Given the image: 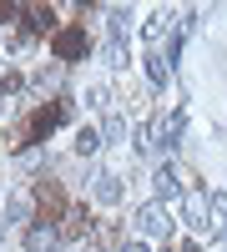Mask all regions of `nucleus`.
I'll return each mask as SVG.
<instances>
[{"label":"nucleus","instance_id":"nucleus-11","mask_svg":"<svg viewBox=\"0 0 227 252\" xmlns=\"http://www.w3.org/2000/svg\"><path fill=\"white\" fill-rule=\"evenodd\" d=\"M106 66H127V40H106Z\"/></svg>","mask_w":227,"mask_h":252},{"label":"nucleus","instance_id":"nucleus-4","mask_svg":"<svg viewBox=\"0 0 227 252\" xmlns=\"http://www.w3.org/2000/svg\"><path fill=\"white\" fill-rule=\"evenodd\" d=\"M182 126H187L182 111H172V116L157 121V146H162V152H177V146H182Z\"/></svg>","mask_w":227,"mask_h":252},{"label":"nucleus","instance_id":"nucleus-3","mask_svg":"<svg viewBox=\"0 0 227 252\" xmlns=\"http://www.w3.org/2000/svg\"><path fill=\"white\" fill-rule=\"evenodd\" d=\"M152 192H157V202H162V207H167V202H187V192H182V177L172 172V166H157Z\"/></svg>","mask_w":227,"mask_h":252},{"label":"nucleus","instance_id":"nucleus-12","mask_svg":"<svg viewBox=\"0 0 227 252\" xmlns=\"http://www.w3.org/2000/svg\"><path fill=\"white\" fill-rule=\"evenodd\" d=\"M207 197H212V217L227 222V192H207Z\"/></svg>","mask_w":227,"mask_h":252},{"label":"nucleus","instance_id":"nucleus-14","mask_svg":"<svg viewBox=\"0 0 227 252\" xmlns=\"http://www.w3.org/2000/svg\"><path fill=\"white\" fill-rule=\"evenodd\" d=\"M51 252H66V247H51Z\"/></svg>","mask_w":227,"mask_h":252},{"label":"nucleus","instance_id":"nucleus-8","mask_svg":"<svg viewBox=\"0 0 227 252\" xmlns=\"http://www.w3.org/2000/svg\"><path fill=\"white\" fill-rule=\"evenodd\" d=\"M96 152H101V131L81 126V131H76V157H96Z\"/></svg>","mask_w":227,"mask_h":252},{"label":"nucleus","instance_id":"nucleus-10","mask_svg":"<svg viewBox=\"0 0 227 252\" xmlns=\"http://www.w3.org/2000/svg\"><path fill=\"white\" fill-rule=\"evenodd\" d=\"M121 136H127V116L111 111V116H106V126H101V141H121Z\"/></svg>","mask_w":227,"mask_h":252},{"label":"nucleus","instance_id":"nucleus-1","mask_svg":"<svg viewBox=\"0 0 227 252\" xmlns=\"http://www.w3.org/2000/svg\"><path fill=\"white\" fill-rule=\"evenodd\" d=\"M182 222H187L197 237H207V242L222 237V227H217V217H212V197H207V192H187V202H182Z\"/></svg>","mask_w":227,"mask_h":252},{"label":"nucleus","instance_id":"nucleus-6","mask_svg":"<svg viewBox=\"0 0 227 252\" xmlns=\"http://www.w3.org/2000/svg\"><path fill=\"white\" fill-rule=\"evenodd\" d=\"M147 76H152V86H167V81H172V61L162 56V51H152L147 56Z\"/></svg>","mask_w":227,"mask_h":252},{"label":"nucleus","instance_id":"nucleus-13","mask_svg":"<svg viewBox=\"0 0 227 252\" xmlns=\"http://www.w3.org/2000/svg\"><path fill=\"white\" fill-rule=\"evenodd\" d=\"M116 252H147V247H141V242H121Z\"/></svg>","mask_w":227,"mask_h":252},{"label":"nucleus","instance_id":"nucleus-2","mask_svg":"<svg viewBox=\"0 0 227 252\" xmlns=\"http://www.w3.org/2000/svg\"><path fill=\"white\" fill-rule=\"evenodd\" d=\"M131 227H136L141 237H152V242H167L172 237V217H167L162 202H141L136 212H131Z\"/></svg>","mask_w":227,"mask_h":252},{"label":"nucleus","instance_id":"nucleus-7","mask_svg":"<svg viewBox=\"0 0 227 252\" xmlns=\"http://www.w3.org/2000/svg\"><path fill=\"white\" fill-rule=\"evenodd\" d=\"M26 242H31V252H51V247H61L51 222H46V227H31V237H26Z\"/></svg>","mask_w":227,"mask_h":252},{"label":"nucleus","instance_id":"nucleus-9","mask_svg":"<svg viewBox=\"0 0 227 252\" xmlns=\"http://www.w3.org/2000/svg\"><path fill=\"white\" fill-rule=\"evenodd\" d=\"M106 26H111V40H127V31H131V10H106Z\"/></svg>","mask_w":227,"mask_h":252},{"label":"nucleus","instance_id":"nucleus-5","mask_svg":"<svg viewBox=\"0 0 227 252\" xmlns=\"http://www.w3.org/2000/svg\"><path fill=\"white\" fill-rule=\"evenodd\" d=\"M91 197H96L101 207H116V202H121V177H116V172H96Z\"/></svg>","mask_w":227,"mask_h":252}]
</instances>
